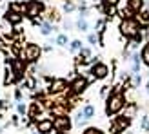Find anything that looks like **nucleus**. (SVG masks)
Segmentation results:
<instances>
[{
	"instance_id": "nucleus-1",
	"label": "nucleus",
	"mask_w": 149,
	"mask_h": 134,
	"mask_svg": "<svg viewBox=\"0 0 149 134\" xmlns=\"http://www.w3.org/2000/svg\"><path fill=\"white\" fill-rule=\"evenodd\" d=\"M125 103H127V100H125V94H124V87L120 85L113 87L106 98V116L111 118V116L120 114L122 109L125 107Z\"/></svg>"
},
{
	"instance_id": "nucleus-2",
	"label": "nucleus",
	"mask_w": 149,
	"mask_h": 134,
	"mask_svg": "<svg viewBox=\"0 0 149 134\" xmlns=\"http://www.w3.org/2000/svg\"><path fill=\"white\" fill-rule=\"evenodd\" d=\"M140 26H138V22L135 18H122L120 22V35L124 36V38H135V36L140 35Z\"/></svg>"
},
{
	"instance_id": "nucleus-3",
	"label": "nucleus",
	"mask_w": 149,
	"mask_h": 134,
	"mask_svg": "<svg viewBox=\"0 0 149 134\" xmlns=\"http://www.w3.org/2000/svg\"><path fill=\"white\" fill-rule=\"evenodd\" d=\"M42 53H44V49L38 46V44L29 42V44L24 46V49H22V58H24L27 64H36L42 58Z\"/></svg>"
},
{
	"instance_id": "nucleus-4",
	"label": "nucleus",
	"mask_w": 149,
	"mask_h": 134,
	"mask_svg": "<svg viewBox=\"0 0 149 134\" xmlns=\"http://www.w3.org/2000/svg\"><path fill=\"white\" fill-rule=\"evenodd\" d=\"M69 84L68 80L64 78H53L47 85V94H53V96H58V94H69Z\"/></svg>"
},
{
	"instance_id": "nucleus-5",
	"label": "nucleus",
	"mask_w": 149,
	"mask_h": 134,
	"mask_svg": "<svg viewBox=\"0 0 149 134\" xmlns=\"http://www.w3.org/2000/svg\"><path fill=\"white\" fill-rule=\"evenodd\" d=\"M44 11H46V4H44V0H29V2H27V9H26V17L35 20V18H38Z\"/></svg>"
},
{
	"instance_id": "nucleus-6",
	"label": "nucleus",
	"mask_w": 149,
	"mask_h": 134,
	"mask_svg": "<svg viewBox=\"0 0 149 134\" xmlns=\"http://www.w3.org/2000/svg\"><path fill=\"white\" fill-rule=\"evenodd\" d=\"M89 87V80L87 76H84V74H78V76H74V80L69 84V91L73 96H78L86 91V89Z\"/></svg>"
},
{
	"instance_id": "nucleus-7",
	"label": "nucleus",
	"mask_w": 149,
	"mask_h": 134,
	"mask_svg": "<svg viewBox=\"0 0 149 134\" xmlns=\"http://www.w3.org/2000/svg\"><path fill=\"white\" fill-rule=\"evenodd\" d=\"M44 113H46V107H44V102H33L31 107L27 109V118L31 123H36L44 118Z\"/></svg>"
},
{
	"instance_id": "nucleus-8",
	"label": "nucleus",
	"mask_w": 149,
	"mask_h": 134,
	"mask_svg": "<svg viewBox=\"0 0 149 134\" xmlns=\"http://www.w3.org/2000/svg\"><path fill=\"white\" fill-rule=\"evenodd\" d=\"M129 127H131V120L125 116H115L113 122H111V132L113 134L125 132V131H129Z\"/></svg>"
},
{
	"instance_id": "nucleus-9",
	"label": "nucleus",
	"mask_w": 149,
	"mask_h": 134,
	"mask_svg": "<svg viewBox=\"0 0 149 134\" xmlns=\"http://www.w3.org/2000/svg\"><path fill=\"white\" fill-rule=\"evenodd\" d=\"M53 123H55V131H58L60 134H69V131L73 127L71 116H56V118H53Z\"/></svg>"
},
{
	"instance_id": "nucleus-10",
	"label": "nucleus",
	"mask_w": 149,
	"mask_h": 134,
	"mask_svg": "<svg viewBox=\"0 0 149 134\" xmlns=\"http://www.w3.org/2000/svg\"><path fill=\"white\" fill-rule=\"evenodd\" d=\"M89 73H91V76L95 80H104V78L109 76V67L104 64V62L98 60L96 64H93L91 67H89Z\"/></svg>"
},
{
	"instance_id": "nucleus-11",
	"label": "nucleus",
	"mask_w": 149,
	"mask_h": 134,
	"mask_svg": "<svg viewBox=\"0 0 149 134\" xmlns=\"http://www.w3.org/2000/svg\"><path fill=\"white\" fill-rule=\"evenodd\" d=\"M18 82V76L15 73L13 65H11V58H6V71H4V85H13Z\"/></svg>"
},
{
	"instance_id": "nucleus-12",
	"label": "nucleus",
	"mask_w": 149,
	"mask_h": 134,
	"mask_svg": "<svg viewBox=\"0 0 149 134\" xmlns=\"http://www.w3.org/2000/svg\"><path fill=\"white\" fill-rule=\"evenodd\" d=\"M35 131L38 134H51L55 131V123H53L51 118H42L40 122L35 123Z\"/></svg>"
},
{
	"instance_id": "nucleus-13",
	"label": "nucleus",
	"mask_w": 149,
	"mask_h": 134,
	"mask_svg": "<svg viewBox=\"0 0 149 134\" xmlns=\"http://www.w3.org/2000/svg\"><path fill=\"white\" fill-rule=\"evenodd\" d=\"M11 65H13V69L15 73H17V76H18V82L20 80H24L26 76V71H27V62L24 60V58H11Z\"/></svg>"
},
{
	"instance_id": "nucleus-14",
	"label": "nucleus",
	"mask_w": 149,
	"mask_h": 134,
	"mask_svg": "<svg viewBox=\"0 0 149 134\" xmlns=\"http://www.w3.org/2000/svg\"><path fill=\"white\" fill-rule=\"evenodd\" d=\"M127 62L131 64V73H140V65H142V58H140V53H131V56L127 58Z\"/></svg>"
},
{
	"instance_id": "nucleus-15",
	"label": "nucleus",
	"mask_w": 149,
	"mask_h": 134,
	"mask_svg": "<svg viewBox=\"0 0 149 134\" xmlns=\"http://www.w3.org/2000/svg\"><path fill=\"white\" fill-rule=\"evenodd\" d=\"M4 18L7 22H11L13 26H18L22 20H24V17H22V13H17V11H11V9H7L6 15H4Z\"/></svg>"
},
{
	"instance_id": "nucleus-16",
	"label": "nucleus",
	"mask_w": 149,
	"mask_h": 134,
	"mask_svg": "<svg viewBox=\"0 0 149 134\" xmlns=\"http://www.w3.org/2000/svg\"><path fill=\"white\" fill-rule=\"evenodd\" d=\"M38 29H40V35H44V36H49L51 33H58L56 26L53 24V22H47V20H44Z\"/></svg>"
},
{
	"instance_id": "nucleus-17",
	"label": "nucleus",
	"mask_w": 149,
	"mask_h": 134,
	"mask_svg": "<svg viewBox=\"0 0 149 134\" xmlns=\"http://www.w3.org/2000/svg\"><path fill=\"white\" fill-rule=\"evenodd\" d=\"M135 20L138 22V26H140V29H147L149 27V11H140V13H136L135 15Z\"/></svg>"
},
{
	"instance_id": "nucleus-18",
	"label": "nucleus",
	"mask_w": 149,
	"mask_h": 134,
	"mask_svg": "<svg viewBox=\"0 0 149 134\" xmlns=\"http://www.w3.org/2000/svg\"><path fill=\"white\" fill-rule=\"evenodd\" d=\"M136 113H138V105H136V103H125V107L122 109V116L129 118V120H133V118L136 116Z\"/></svg>"
},
{
	"instance_id": "nucleus-19",
	"label": "nucleus",
	"mask_w": 149,
	"mask_h": 134,
	"mask_svg": "<svg viewBox=\"0 0 149 134\" xmlns=\"http://www.w3.org/2000/svg\"><path fill=\"white\" fill-rule=\"evenodd\" d=\"M127 9L133 13H140L146 9V0H127Z\"/></svg>"
},
{
	"instance_id": "nucleus-20",
	"label": "nucleus",
	"mask_w": 149,
	"mask_h": 134,
	"mask_svg": "<svg viewBox=\"0 0 149 134\" xmlns=\"http://www.w3.org/2000/svg\"><path fill=\"white\" fill-rule=\"evenodd\" d=\"M74 29H77V31H80V33H87V31H89V22H87V18L78 17V20L74 22Z\"/></svg>"
},
{
	"instance_id": "nucleus-21",
	"label": "nucleus",
	"mask_w": 149,
	"mask_h": 134,
	"mask_svg": "<svg viewBox=\"0 0 149 134\" xmlns=\"http://www.w3.org/2000/svg\"><path fill=\"white\" fill-rule=\"evenodd\" d=\"M87 122H89V120H86V116L82 114V111H78V113L74 114L73 125H74V127H78V129H82V127H86V125H87Z\"/></svg>"
},
{
	"instance_id": "nucleus-22",
	"label": "nucleus",
	"mask_w": 149,
	"mask_h": 134,
	"mask_svg": "<svg viewBox=\"0 0 149 134\" xmlns=\"http://www.w3.org/2000/svg\"><path fill=\"white\" fill-rule=\"evenodd\" d=\"M80 111H82V114L86 116V120H91V118H95V114H96V111H95V107L91 105V103H86Z\"/></svg>"
},
{
	"instance_id": "nucleus-23",
	"label": "nucleus",
	"mask_w": 149,
	"mask_h": 134,
	"mask_svg": "<svg viewBox=\"0 0 149 134\" xmlns=\"http://www.w3.org/2000/svg\"><path fill=\"white\" fill-rule=\"evenodd\" d=\"M140 58H142V64L149 67V42H146L144 47L140 49Z\"/></svg>"
},
{
	"instance_id": "nucleus-24",
	"label": "nucleus",
	"mask_w": 149,
	"mask_h": 134,
	"mask_svg": "<svg viewBox=\"0 0 149 134\" xmlns=\"http://www.w3.org/2000/svg\"><path fill=\"white\" fill-rule=\"evenodd\" d=\"M140 84H142V74H140V73H131V87L138 89Z\"/></svg>"
},
{
	"instance_id": "nucleus-25",
	"label": "nucleus",
	"mask_w": 149,
	"mask_h": 134,
	"mask_svg": "<svg viewBox=\"0 0 149 134\" xmlns=\"http://www.w3.org/2000/svg\"><path fill=\"white\" fill-rule=\"evenodd\" d=\"M55 44H56V46H60V47H65V46L69 44L68 35H65V33H58V35H56V38H55Z\"/></svg>"
},
{
	"instance_id": "nucleus-26",
	"label": "nucleus",
	"mask_w": 149,
	"mask_h": 134,
	"mask_svg": "<svg viewBox=\"0 0 149 134\" xmlns=\"http://www.w3.org/2000/svg\"><path fill=\"white\" fill-rule=\"evenodd\" d=\"M62 9H64V13H73V11H77L78 9V6L77 4H74L73 2V0H65V2H64V6H62Z\"/></svg>"
},
{
	"instance_id": "nucleus-27",
	"label": "nucleus",
	"mask_w": 149,
	"mask_h": 134,
	"mask_svg": "<svg viewBox=\"0 0 149 134\" xmlns=\"http://www.w3.org/2000/svg\"><path fill=\"white\" fill-rule=\"evenodd\" d=\"M15 105H17V113H18V116H22V118L27 116V107H26L24 102H17Z\"/></svg>"
},
{
	"instance_id": "nucleus-28",
	"label": "nucleus",
	"mask_w": 149,
	"mask_h": 134,
	"mask_svg": "<svg viewBox=\"0 0 149 134\" xmlns=\"http://www.w3.org/2000/svg\"><path fill=\"white\" fill-rule=\"evenodd\" d=\"M82 47H84V46H82V42H80L78 38H74V40H71V42H69V49L73 51V53H78Z\"/></svg>"
},
{
	"instance_id": "nucleus-29",
	"label": "nucleus",
	"mask_w": 149,
	"mask_h": 134,
	"mask_svg": "<svg viewBox=\"0 0 149 134\" xmlns=\"http://www.w3.org/2000/svg\"><path fill=\"white\" fill-rule=\"evenodd\" d=\"M80 134H104V131L98 129V127H84V131Z\"/></svg>"
},
{
	"instance_id": "nucleus-30",
	"label": "nucleus",
	"mask_w": 149,
	"mask_h": 134,
	"mask_svg": "<svg viewBox=\"0 0 149 134\" xmlns=\"http://www.w3.org/2000/svg\"><path fill=\"white\" fill-rule=\"evenodd\" d=\"M62 29H64L65 33L73 31V29H74V22H71L69 18H65V20H64V24H62Z\"/></svg>"
},
{
	"instance_id": "nucleus-31",
	"label": "nucleus",
	"mask_w": 149,
	"mask_h": 134,
	"mask_svg": "<svg viewBox=\"0 0 149 134\" xmlns=\"http://www.w3.org/2000/svg\"><path fill=\"white\" fill-rule=\"evenodd\" d=\"M140 127H142V131H149V116L140 118Z\"/></svg>"
},
{
	"instance_id": "nucleus-32",
	"label": "nucleus",
	"mask_w": 149,
	"mask_h": 134,
	"mask_svg": "<svg viewBox=\"0 0 149 134\" xmlns=\"http://www.w3.org/2000/svg\"><path fill=\"white\" fill-rule=\"evenodd\" d=\"M87 42L91 44V46H96V44H98V35H96V33H89L87 35Z\"/></svg>"
},
{
	"instance_id": "nucleus-33",
	"label": "nucleus",
	"mask_w": 149,
	"mask_h": 134,
	"mask_svg": "<svg viewBox=\"0 0 149 134\" xmlns=\"http://www.w3.org/2000/svg\"><path fill=\"white\" fill-rule=\"evenodd\" d=\"M102 2V6H109V7H116L118 6V2L120 0H100Z\"/></svg>"
},
{
	"instance_id": "nucleus-34",
	"label": "nucleus",
	"mask_w": 149,
	"mask_h": 134,
	"mask_svg": "<svg viewBox=\"0 0 149 134\" xmlns=\"http://www.w3.org/2000/svg\"><path fill=\"white\" fill-rule=\"evenodd\" d=\"M15 100H17V102H22V87H17V89H15Z\"/></svg>"
},
{
	"instance_id": "nucleus-35",
	"label": "nucleus",
	"mask_w": 149,
	"mask_h": 134,
	"mask_svg": "<svg viewBox=\"0 0 149 134\" xmlns=\"http://www.w3.org/2000/svg\"><path fill=\"white\" fill-rule=\"evenodd\" d=\"M11 123L13 125H18V114L17 116H11Z\"/></svg>"
},
{
	"instance_id": "nucleus-36",
	"label": "nucleus",
	"mask_w": 149,
	"mask_h": 134,
	"mask_svg": "<svg viewBox=\"0 0 149 134\" xmlns=\"http://www.w3.org/2000/svg\"><path fill=\"white\" fill-rule=\"evenodd\" d=\"M51 51H53V46H46V47H44V53H51Z\"/></svg>"
},
{
	"instance_id": "nucleus-37",
	"label": "nucleus",
	"mask_w": 149,
	"mask_h": 134,
	"mask_svg": "<svg viewBox=\"0 0 149 134\" xmlns=\"http://www.w3.org/2000/svg\"><path fill=\"white\" fill-rule=\"evenodd\" d=\"M78 2V6H82V4H87V0H77Z\"/></svg>"
},
{
	"instance_id": "nucleus-38",
	"label": "nucleus",
	"mask_w": 149,
	"mask_h": 134,
	"mask_svg": "<svg viewBox=\"0 0 149 134\" xmlns=\"http://www.w3.org/2000/svg\"><path fill=\"white\" fill-rule=\"evenodd\" d=\"M4 132V125H0V134H2Z\"/></svg>"
},
{
	"instance_id": "nucleus-39",
	"label": "nucleus",
	"mask_w": 149,
	"mask_h": 134,
	"mask_svg": "<svg viewBox=\"0 0 149 134\" xmlns=\"http://www.w3.org/2000/svg\"><path fill=\"white\" fill-rule=\"evenodd\" d=\"M31 134H38V132H36V131H33V132H31Z\"/></svg>"
},
{
	"instance_id": "nucleus-40",
	"label": "nucleus",
	"mask_w": 149,
	"mask_h": 134,
	"mask_svg": "<svg viewBox=\"0 0 149 134\" xmlns=\"http://www.w3.org/2000/svg\"><path fill=\"white\" fill-rule=\"evenodd\" d=\"M147 94H149V85H147Z\"/></svg>"
},
{
	"instance_id": "nucleus-41",
	"label": "nucleus",
	"mask_w": 149,
	"mask_h": 134,
	"mask_svg": "<svg viewBox=\"0 0 149 134\" xmlns=\"http://www.w3.org/2000/svg\"><path fill=\"white\" fill-rule=\"evenodd\" d=\"M18 2H22V0H18Z\"/></svg>"
},
{
	"instance_id": "nucleus-42",
	"label": "nucleus",
	"mask_w": 149,
	"mask_h": 134,
	"mask_svg": "<svg viewBox=\"0 0 149 134\" xmlns=\"http://www.w3.org/2000/svg\"><path fill=\"white\" fill-rule=\"evenodd\" d=\"M0 2H2V0H0Z\"/></svg>"
}]
</instances>
